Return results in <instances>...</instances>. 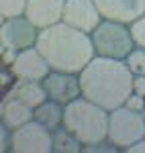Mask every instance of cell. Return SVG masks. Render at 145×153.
Here are the masks:
<instances>
[{
    "instance_id": "cell-1",
    "label": "cell",
    "mask_w": 145,
    "mask_h": 153,
    "mask_svg": "<svg viewBox=\"0 0 145 153\" xmlns=\"http://www.w3.org/2000/svg\"><path fill=\"white\" fill-rule=\"evenodd\" d=\"M133 80L135 76L125 59H110L102 55H94L80 71L82 96L100 104L109 112L123 106L133 94Z\"/></svg>"
},
{
    "instance_id": "cell-2",
    "label": "cell",
    "mask_w": 145,
    "mask_h": 153,
    "mask_svg": "<svg viewBox=\"0 0 145 153\" xmlns=\"http://www.w3.org/2000/svg\"><path fill=\"white\" fill-rule=\"evenodd\" d=\"M37 49L47 59L51 70L70 74H80L96 55L90 33L74 29L63 21L39 31Z\"/></svg>"
},
{
    "instance_id": "cell-3",
    "label": "cell",
    "mask_w": 145,
    "mask_h": 153,
    "mask_svg": "<svg viewBox=\"0 0 145 153\" xmlns=\"http://www.w3.org/2000/svg\"><path fill=\"white\" fill-rule=\"evenodd\" d=\"M109 110L84 96L76 98L63 110V127L86 145L109 139Z\"/></svg>"
},
{
    "instance_id": "cell-4",
    "label": "cell",
    "mask_w": 145,
    "mask_h": 153,
    "mask_svg": "<svg viewBox=\"0 0 145 153\" xmlns=\"http://www.w3.org/2000/svg\"><path fill=\"white\" fill-rule=\"evenodd\" d=\"M96 55L110 59H127L135 49V41L131 35V27L127 23L102 19L100 25L90 33Z\"/></svg>"
},
{
    "instance_id": "cell-5",
    "label": "cell",
    "mask_w": 145,
    "mask_h": 153,
    "mask_svg": "<svg viewBox=\"0 0 145 153\" xmlns=\"http://www.w3.org/2000/svg\"><path fill=\"white\" fill-rule=\"evenodd\" d=\"M145 137V114L131 110L129 106H119L109 114V139L121 151Z\"/></svg>"
},
{
    "instance_id": "cell-6",
    "label": "cell",
    "mask_w": 145,
    "mask_h": 153,
    "mask_svg": "<svg viewBox=\"0 0 145 153\" xmlns=\"http://www.w3.org/2000/svg\"><path fill=\"white\" fill-rule=\"evenodd\" d=\"M39 27H37L27 14L2 19L0 25V47H8L14 51L35 47L39 39Z\"/></svg>"
},
{
    "instance_id": "cell-7",
    "label": "cell",
    "mask_w": 145,
    "mask_h": 153,
    "mask_svg": "<svg viewBox=\"0 0 145 153\" xmlns=\"http://www.w3.org/2000/svg\"><path fill=\"white\" fill-rule=\"evenodd\" d=\"M12 153H53V133L33 118L12 131Z\"/></svg>"
},
{
    "instance_id": "cell-8",
    "label": "cell",
    "mask_w": 145,
    "mask_h": 153,
    "mask_svg": "<svg viewBox=\"0 0 145 153\" xmlns=\"http://www.w3.org/2000/svg\"><path fill=\"white\" fill-rule=\"evenodd\" d=\"M43 86L47 90L49 100H55L59 104L68 106L76 98L82 96V84H80V74H70V71H57L51 70L49 76L43 80Z\"/></svg>"
},
{
    "instance_id": "cell-9",
    "label": "cell",
    "mask_w": 145,
    "mask_h": 153,
    "mask_svg": "<svg viewBox=\"0 0 145 153\" xmlns=\"http://www.w3.org/2000/svg\"><path fill=\"white\" fill-rule=\"evenodd\" d=\"M104 16L100 14L94 0H65L63 8V23L80 29L84 33H92Z\"/></svg>"
},
{
    "instance_id": "cell-10",
    "label": "cell",
    "mask_w": 145,
    "mask_h": 153,
    "mask_svg": "<svg viewBox=\"0 0 145 153\" xmlns=\"http://www.w3.org/2000/svg\"><path fill=\"white\" fill-rule=\"evenodd\" d=\"M10 70L14 71V76L19 80H39V82H43L51 71V65L47 63V59L43 57V53L35 45V47L19 51Z\"/></svg>"
},
{
    "instance_id": "cell-11",
    "label": "cell",
    "mask_w": 145,
    "mask_h": 153,
    "mask_svg": "<svg viewBox=\"0 0 145 153\" xmlns=\"http://www.w3.org/2000/svg\"><path fill=\"white\" fill-rule=\"evenodd\" d=\"M100 14L110 21L131 25L145 14V0H94Z\"/></svg>"
},
{
    "instance_id": "cell-12",
    "label": "cell",
    "mask_w": 145,
    "mask_h": 153,
    "mask_svg": "<svg viewBox=\"0 0 145 153\" xmlns=\"http://www.w3.org/2000/svg\"><path fill=\"white\" fill-rule=\"evenodd\" d=\"M63 8H65V0H29L25 14L39 29H47L55 23H61Z\"/></svg>"
},
{
    "instance_id": "cell-13",
    "label": "cell",
    "mask_w": 145,
    "mask_h": 153,
    "mask_svg": "<svg viewBox=\"0 0 145 153\" xmlns=\"http://www.w3.org/2000/svg\"><path fill=\"white\" fill-rule=\"evenodd\" d=\"M35 118V108L29 104H25L23 100H19L12 94H4L2 100V108H0V120L2 125L10 127L12 131L23 127L27 123H31Z\"/></svg>"
},
{
    "instance_id": "cell-14",
    "label": "cell",
    "mask_w": 145,
    "mask_h": 153,
    "mask_svg": "<svg viewBox=\"0 0 145 153\" xmlns=\"http://www.w3.org/2000/svg\"><path fill=\"white\" fill-rule=\"evenodd\" d=\"M6 94L16 96L19 100H23L25 104L33 106V108H37L41 102H45L49 98L43 82H39V80H16V84Z\"/></svg>"
},
{
    "instance_id": "cell-15",
    "label": "cell",
    "mask_w": 145,
    "mask_h": 153,
    "mask_svg": "<svg viewBox=\"0 0 145 153\" xmlns=\"http://www.w3.org/2000/svg\"><path fill=\"white\" fill-rule=\"evenodd\" d=\"M63 110L65 106L55 102V100H45L35 108V120L41 123L43 127H47L49 131H55L57 127L63 125Z\"/></svg>"
},
{
    "instance_id": "cell-16",
    "label": "cell",
    "mask_w": 145,
    "mask_h": 153,
    "mask_svg": "<svg viewBox=\"0 0 145 153\" xmlns=\"http://www.w3.org/2000/svg\"><path fill=\"white\" fill-rule=\"evenodd\" d=\"M53 133V153H84V143L63 125Z\"/></svg>"
},
{
    "instance_id": "cell-17",
    "label": "cell",
    "mask_w": 145,
    "mask_h": 153,
    "mask_svg": "<svg viewBox=\"0 0 145 153\" xmlns=\"http://www.w3.org/2000/svg\"><path fill=\"white\" fill-rule=\"evenodd\" d=\"M27 2L29 0H0V16L2 19H12V16L25 14Z\"/></svg>"
},
{
    "instance_id": "cell-18",
    "label": "cell",
    "mask_w": 145,
    "mask_h": 153,
    "mask_svg": "<svg viewBox=\"0 0 145 153\" xmlns=\"http://www.w3.org/2000/svg\"><path fill=\"white\" fill-rule=\"evenodd\" d=\"M125 61H127L129 70L133 71V76H145V49L143 47H135Z\"/></svg>"
},
{
    "instance_id": "cell-19",
    "label": "cell",
    "mask_w": 145,
    "mask_h": 153,
    "mask_svg": "<svg viewBox=\"0 0 145 153\" xmlns=\"http://www.w3.org/2000/svg\"><path fill=\"white\" fill-rule=\"evenodd\" d=\"M129 27H131V35H133L135 47L145 49V14H141L139 19H135Z\"/></svg>"
},
{
    "instance_id": "cell-20",
    "label": "cell",
    "mask_w": 145,
    "mask_h": 153,
    "mask_svg": "<svg viewBox=\"0 0 145 153\" xmlns=\"http://www.w3.org/2000/svg\"><path fill=\"white\" fill-rule=\"evenodd\" d=\"M117 151H121V149L110 139H104V141H98L94 145H86L84 147V153H117Z\"/></svg>"
},
{
    "instance_id": "cell-21",
    "label": "cell",
    "mask_w": 145,
    "mask_h": 153,
    "mask_svg": "<svg viewBox=\"0 0 145 153\" xmlns=\"http://www.w3.org/2000/svg\"><path fill=\"white\" fill-rule=\"evenodd\" d=\"M0 151L12 153V129L0 123Z\"/></svg>"
},
{
    "instance_id": "cell-22",
    "label": "cell",
    "mask_w": 145,
    "mask_h": 153,
    "mask_svg": "<svg viewBox=\"0 0 145 153\" xmlns=\"http://www.w3.org/2000/svg\"><path fill=\"white\" fill-rule=\"evenodd\" d=\"M125 106H129L131 110H137V112H143V114H145V96L135 94V92H133V94L127 98Z\"/></svg>"
},
{
    "instance_id": "cell-23",
    "label": "cell",
    "mask_w": 145,
    "mask_h": 153,
    "mask_svg": "<svg viewBox=\"0 0 145 153\" xmlns=\"http://www.w3.org/2000/svg\"><path fill=\"white\" fill-rule=\"evenodd\" d=\"M133 92L145 96V76H135L133 80Z\"/></svg>"
},
{
    "instance_id": "cell-24",
    "label": "cell",
    "mask_w": 145,
    "mask_h": 153,
    "mask_svg": "<svg viewBox=\"0 0 145 153\" xmlns=\"http://www.w3.org/2000/svg\"><path fill=\"white\" fill-rule=\"evenodd\" d=\"M125 153H145V137L143 139H139V141H135L133 145H129Z\"/></svg>"
}]
</instances>
